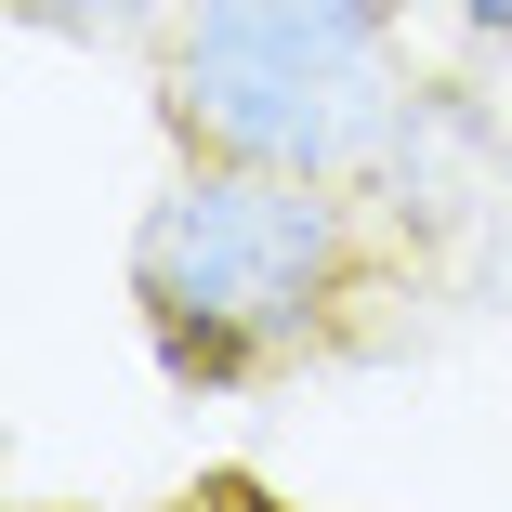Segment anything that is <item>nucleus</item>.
<instances>
[{
  "label": "nucleus",
  "instance_id": "nucleus-1",
  "mask_svg": "<svg viewBox=\"0 0 512 512\" xmlns=\"http://www.w3.org/2000/svg\"><path fill=\"white\" fill-rule=\"evenodd\" d=\"M171 132L250 171H368L407 132L394 0H184L171 27Z\"/></svg>",
  "mask_w": 512,
  "mask_h": 512
},
{
  "label": "nucleus",
  "instance_id": "nucleus-2",
  "mask_svg": "<svg viewBox=\"0 0 512 512\" xmlns=\"http://www.w3.org/2000/svg\"><path fill=\"white\" fill-rule=\"evenodd\" d=\"M329 263H342V224H329L316 171L211 158L132 224V302H145V329L184 381H224V368L276 355L316 316Z\"/></svg>",
  "mask_w": 512,
  "mask_h": 512
},
{
  "label": "nucleus",
  "instance_id": "nucleus-3",
  "mask_svg": "<svg viewBox=\"0 0 512 512\" xmlns=\"http://www.w3.org/2000/svg\"><path fill=\"white\" fill-rule=\"evenodd\" d=\"M40 27H66V40H119V27H145L158 0H27Z\"/></svg>",
  "mask_w": 512,
  "mask_h": 512
},
{
  "label": "nucleus",
  "instance_id": "nucleus-4",
  "mask_svg": "<svg viewBox=\"0 0 512 512\" xmlns=\"http://www.w3.org/2000/svg\"><path fill=\"white\" fill-rule=\"evenodd\" d=\"M171 512H276V499H263V486H250V473H211V486H184V499H171Z\"/></svg>",
  "mask_w": 512,
  "mask_h": 512
},
{
  "label": "nucleus",
  "instance_id": "nucleus-5",
  "mask_svg": "<svg viewBox=\"0 0 512 512\" xmlns=\"http://www.w3.org/2000/svg\"><path fill=\"white\" fill-rule=\"evenodd\" d=\"M460 14H473V27H486V40H512V0H460Z\"/></svg>",
  "mask_w": 512,
  "mask_h": 512
}]
</instances>
